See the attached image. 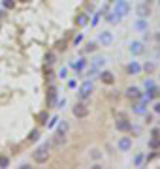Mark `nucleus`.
Instances as JSON below:
<instances>
[{"label": "nucleus", "mask_w": 160, "mask_h": 169, "mask_svg": "<svg viewBox=\"0 0 160 169\" xmlns=\"http://www.w3.org/2000/svg\"><path fill=\"white\" fill-rule=\"evenodd\" d=\"M49 149H51V145L49 143H44V145H40L38 149L32 152V160H34L36 164H45L49 160Z\"/></svg>", "instance_id": "1"}, {"label": "nucleus", "mask_w": 160, "mask_h": 169, "mask_svg": "<svg viewBox=\"0 0 160 169\" xmlns=\"http://www.w3.org/2000/svg\"><path fill=\"white\" fill-rule=\"evenodd\" d=\"M128 11H130V2H128V0H117V2H115V6H113V13L119 17V19L126 17Z\"/></svg>", "instance_id": "2"}, {"label": "nucleus", "mask_w": 160, "mask_h": 169, "mask_svg": "<svg viewBox=\"0 0 160 169\" xmlns=\"http://www.w3.org/2000/svg\"><path fill=\"white\" fill-rule=\"evenodd\" d=\"M72 113H73V117H77V118H85V117H89V105L85 104V101H77V104L72 107Z\"/></svg>", "instance_id": "3"}, {"label": "nucleus", "mask_w": 160, "mask_h": 169, "mask_svg": "<svg viewBox=\"0 0 160 169\" xmlns=\"http://www.w3.org/2000/svg\"><path fill=\"white\" fill-rule=\"evenodd\" d=\"M92 90H94V85H92L91 79L83 81V83H81V86H79V100H81V101H85V100H87V98L91 96Z\"/></svg>", "instance_id": "4"}, {"label": "nucleus", "mask_w": 160, "mask_h": 169, "mask_svg": "<svg viewBox=\"0 0 160 169\" xmlns=\"http://www.w3.org/2000/svg\"><path fill=\"white\" fill-rule=\"evenodd\" d=\"M115 128L123 133H128V132H132V124L128 122V118L124 115H119L117 117V122H115Z\"/></svg>", "instance_id": "5"}, {"label": "nucleus", "mask_w": 160, "mask_h": 169, "mask_svg": "<svg viewBox=\"0 0 160 169\" xmlns=\"http://www.w3.org/2000/svg\"><path fill=\"white\" fill-rule=\"evenodd\" d=\"M113 34L111 32H108V30H104V32H100L98 34V43L100 45H104V47H105V45H111L113 43Z\"/></svg>", "instance_id": "6"}, {"label": "nucleus", "mask_w": 160, "mask_h": 169, "mask_svg": "<svg viewBox=\"0 0 160 169\" xmlns=\"http://www.w3.org/2000/svg\"><path fill=\"white\" fill-rule=\"evenodd\" d=\"M136 15L141 17V19H147L149 15H151V8H149V4H137L136 6Z\"/></svg>", "instance_id": "7"}, {"label": "nucleus", "mask_w": 160, "mask_h": 169, "mask_svg": "<svg viewBox=\"0 0 160 169\" xmlns=\"http://www.w3.org/2000/svg\"><path fill=\"white\" fill-rule=\"evenodd\" d=\"M117 146H119L121 152H128L132 149V139L130 137H119V141H117Z\"/></svg>", "instance_id": "8"}, {"label": "nucleus", "mask_w": 160, "mask_h": 169, "mask_svg": "<svg viewBox=\"0 0 160 169\" xmlns=\"http://www.w3.org/2000/svg\"><path fill=\"white\" fill-rule=\"evenodd\" d=\"M134 30H137V32H147V30H149V23H147V19L137 17V19L134 21Z\"/></svg>", "instance_id": "9"}, {"label": "nucleus", "mask_w": 160, "mask_h": 169, "mask_svg": "<svg viewBox=\"0 0 160 169\" xmlns=\"http://www.w3.org/2000/svg\"><path fill=\"white\" fill-rule=\"evenodd\" d=\"M57 96H59L57 88H55V86H51V88H49V92H47V104H49V107H55V105H57Z\"/></svg>", "instance_id": "10"}, {"label": "nucleus", "mask_w": 160, "mask_h": 169, "mask_svg": "<svg viewBox=\"0 0 160 169\" xmlns=\"http://www.w3.org/2000/svg\"><path fill=\"white\" fill-rule=\"evenodd\" d=\"M68 68H72V70H76V72H81V70H85V68H87V60L85 58H79V60H76V62H70L68 64Z\"/></svg>", "instance_id": "11"}, {"label": "nucleus", "mask_w": 160, "mask_h": 169, "mask_svg": "<svg viewBox=\"0 0 160 169\" xmlns=\"http://www.w3.org/2000/svg\"><path fill=\"white\" fill-rule=\"evenodd\" d=\"M143 51H145V47H143V43H141V41H132V43H130V53H132L134 56L141 55Z\"/></svg>", "instance_id": "12"}, {"label": "nucleus", "mask_w": 160, "mask_h": 169, "mask_svg": "<svg viewBox=\"0 0 160 169\" xmlns=\"http://www.w3.org/2000/svg\"><path fill=\"white\" fill-rule=\"evenodd\" d=\"M105 62H108V58H105V56L96 55L94 58H92V62H91V66H94V68H98V70H102V68L105 66Z\"/></svg>", "instance_id": "13"}, {"label": "nucleus", "mask_w": 160, "mask_h": 169, "mask_svg": "<svg viewBox=\"0 0 160 169\" xmlns=\"http://www.w3.org/2000/svg\"><path fill=\"white\" fill-rule=\"evenodd\" d=\"M66 141H68V139H66V133H57V132H55V137H53L51 143L55 145V146H64V145H66Z\"/></svg>", "instance_id": "14"}, {"label": "nucleus", "mask_w": 160, "mask_h": 169, "mask_svg": "<svg viewBox=\"0 0 160 169\" xmlns=\"http://www.w3.org/2000/svg\"><path fill=\"white\" fill-rule=\"evenodd\" d=\"M126 96L130 98V100H140L141 90L137 88V86H128V88H126Z\"/></svg>", "instance_id": "15"}, {"label": "nucleus", "mask_w": 160, "mask_h": 169, "mask_svg": "<svg viewBox=\"0 0 160 169\" xmlns=\"http://www.w3.org/2000/svg\"><path fill=\"white\" fill-rule=\"evenodd\" d=\"M100 79L104 85H113L115 83V75L111 72H100Z\"/></svg>", "instance_id": "16"}, {"label": "nucleus", "mask_w": 160, "mask_h": 169, "mask_svg": "<svg viewBox=\"0 0 160 169\" xmlns=\"http://www.w3.org/2000/svg\"><path fill=\"white\" fill-rule=\"evenodd\" d=\"M132 111H134V115H147V105L141 104V101H137V104H134Z\"/></svg>", "instance_id": "17"}, {"label": "nucleus", "mask_w": 160, "mask_h": 169, "mask_svg": "<svg viewBox=\"0 0 160 169\" xmlns=\"http://www.w3.org/2000/svg\"><path fill=\"white\" fill-rule=\"evenodd\" d=\"M141 72V64L140 62H130V64H128V73H130V75H137V73H140Z\"/></svg>", "instance_id": "18"}, {"label": "nucleus", "mask_w": 160, "mask_h": 169, "mask_svg": "<svg viewBox=\"0 0 160 169\" xmlns=\"http://www.w3.org/2000/svg\"><path fill=\"white\" fill-rule=\"evenodd\" d=\"M68 130H70V124H68L66 120H59V126L55 128V132H57V133H66V135H68Z\"/></svg>", "instance_id": "19"}, {"label": "nucleus", "mask_w": 160, "mask_h": 169, "mask_svg": "<svg viewBox=\"0 0 160 169\" xmlns=\"http://www.w3.org/2000/svg\"><path fill=\"white\" fill-rule=\"evenodd\" d=\"M76 23L79 26H87L89 25V15H85V13H81V15H77V19H76Z\"/></svg>", "instance_id": "20"}, {"label": "nucleus", "mask_w": 160, "mask_h": 169, "mask_svg": "<svg viewBox=\"0 0 160 169\" xmlns=\"http://www.w3.org/2000/svg\"><path fill=\"white\" fill-rule=\"evenodd\" d=\"M98 73H100V70H98V68H94V66H91L89 70H87V79H92L94 75H98Z\"/></svg>", "instance_id": "21"}, {"label": "nucleus", "mask_w": 160, "mask_h": 169, "mask_svg": "<svg viewBox=\"0 0 160 169\" xmlns=\"http://www.w3.org/2000/svg\"><path fill=\"white\" fill-rule=\"evenodd\" d=\"M105 19H108V23H111V25H115V23H119V21H121L119 17H117V15L113 13V11H109V13H108V17H105Z\"/></svg>", "instance_id": "22"}, {"label": "nucleus", "mask_w": 160, "mask_h": 169, "mask_svg": "<svg viewBox=\"0 0 160 169\" xmlns=\"http://www.w3.org/2000/svg\"><path fill=\"white\" fill-rule=\"evenodd\" d=\"M55 60H57V56H55V53H47L45 55V64H55Z\"/></svg>", "instance_id": "23"}, {"label": "nucleus", "mask_w": 160, "mask_h": 169, "mask_svg": "<svg viewBox=\"0 0 160 169\" xmlns=\"http://www.w3.org/2000/svg\"><path fill=\"white\" fill-rule=\"evenodd\" d=\"M143 86H145V90H151V88L156 86V83L153 81V79H145V81H143Z\"/></svg>", "instance_id": "24"}, {"label": "nucleus", "mask_w": 160, "mask_h": 169, "mask_svg": "<svg viewBox=\"0 0 160 169\" xmlns=\"http://www.w3.org/2000/svg\"><path fill=\"white\" fill-rule=\"evenodd\" d=\"M149 149H160V137H155L149 141Z\"/></svg>", "instance_id": "25"}, {"label": "nucleus", "mask_w": 160, "mask_h": 169, "mask_svg": "<svg viewBox=\"0 0 160 169\" xmlns=\"http://www.w3.org/2000/svg\"><path fill=\"white\" fill-rule=\"evenodd\" d=\"M2 6H4V9H12L15 6V0H2Z\"/></svg>", "instance_id": "26"}, {"label": "nucleus", "mask_w": 160, "mask_h": 169, "mask_svg": "<svg viewBox=\"0 0 160 169\" xmlns=\"http://www.w3.org/2000/svg\"><path fill=\"white\" fill-rule=\"evenodd\" d=\"M38 137H40V130H32L30 135H28V141H36Z\"/></svg>", "instance_id": "27"}, {"label": "nucleus", "mask_w": 160, "mask_h": 169, "mask_svg": "<svg viewBox=\"0 0 160 169\" xmlns=\"http://www.w3.org/2000/svg\"><path fill=\"white\" fill-rule=\"evenodd\" d=\"M141 164H143V154H137V156L134 158V165H136V167H140Z\"/></svg>", "instance_id": "28"}, {"label": "nucleus", "mask_w": 160, "mask_h": 169, "mask_svg": "<svg viewBox=\"0 0 160 169\" xmlns=\"http://www.w3.org/2000/svg\"><path fill=\"white\" fill-rule=\"evenodd\" d=\"M9 165V158L8 156H0V167H8Z\"/></svg>", "instance_id": "29"}, {"label": "nucleus", "mask_w": 160, "mask_h": 169, "mask_svg": "<svg viewBox=\"0 0 160 169\" xmlns=\"http://www.w3.org/2000/svg\"><path fill=\"white\" fill-rule=\"evenodd\" d=\"M141 70H145V72H155V64H153V62H147Z\"/></svg>", "instance_id": "30"}, {"label": "nucleus", "mask_w": 160, "mask_h": 169, "mask_svg": "<svg viewBox=\"0 0 160 169\" xmlns=\"http://www.w3.org/2000/svg\"><path fill=\"white\" fill-rule=\"evenodd\" d=\"M85 51H87V53H94L96 51V43H89L87 47H85Z\"/></svg>", "instance_id": "31"}, {"label": "nucleus", "mask_w": 160, "mask_h": 169, "mask_svg": "<svg viewBox=\"0 0 160 169\" xmlns=\"http://www.w3.org/2000/svg\"><path fill=\"white\" fill-rule=\"evenodd\" d=\"M66 72H68L66 68H62V70L59 72V79H66Z\"/></svg>", "instance_id": "32"}, {"label": "nucleus", "mask_w": 160, "mask_h": 169, "mask_svg": "<svg viewBox=\"0 0 160 169\" xmlns=\"http://www.w3.org/2000/svg\"><path fill=\"white\" fill-rule=\"evenodd\" d=\"M77 86V81H76V79H70V81H68V88H76Z\"/></svg>", "instance_id": "33"}, {"label": "nucleus", "mask_w": 160, "mask_h": 169, "mask_svg": "<svg viewBox=\"0 0 160 169\" xmlns=\"http://www.w3.org/2000/svg\"><path fill=\"white\" fill-rule=\"evenodd\" d=\"M92 158H94V160H98V158H100V150H92Z\"/></svg>", "instance_id": "34"}, {"label": "nucleus", "mask_w": 160, "mask_h": 169, "mask_svg": "<svg viewBox=\"0 0 160 169\" xmlns=\"http://www.w3.org/2000/svg\"><path fill=\"white\" fill-rule=\"evenodd\" d=\"M153 137H160V128H155L153 130Z\"/></svg>", "instance_id": "35"}, {"label": "nucleus", "mask_w": 160, "mask_h": 169, "mask_svg": "<svg viewBox=\"0 0 160 169\" xmlns=\"http://www.w3.org/2000/svg\"><path fill=\"white\" fill-rule=\"evenodd\" d=\"M155 113H156V115H160V101H156V104H155Z\"/></svg>", "instance_id": "36"}, {"label": "nucleus", "mask_w": 160, "mask_h": 169, "mask_svg": "<svg viewBox=\"0 0 160 169\" xmlns=\"http://www.w3.org/2000/svg\"><path fill=\"white\" fill-rule=\"evenodd\" d=\"M98 21H100V13H96L94 19H92V25H98Z\"/></svg>", "instance_id": "37"}, {"label": "nucleus", "mask_w": 160, "mask_h": 169, "mask_svg": "<svg viewBox=\"0 0 160 169\" xmlns=\"http://www.w3.org/2000/svg\"><path fill=\"white\" fill-rule=\"evenodd\" d=\"M57 47H59V49H60V51H64V49H66V47H64V40H62V41H59V43H57Z\"/></svg>", "instance_id": "38"}, {"label": "nucleus", "mask_w": 160, "mask_h": 169, "mask_svg": "<svg viewBox=\"0 0 160 169\" xmlns=\"http://www.w3.org/2000/svg\"><path fill=\"white\" fill-rule=\"evenodd\" d=\"M57 120H59V118H51V122L47 124V126H49V128H53V126H55V122H57Z\"/></svg>", "instance_id": "39"}, {"label": "nucleus", "mask_w": 160, "mask_h": 169, "mask_svg": "<svg viewBox=\"0 0 160 169\" xmlns=\"http://www.w3.org/2000/svg\"><path fill=\"white\" fill-rule=\"evenodd\" d=\"M155 158H158V154H151V156L147 158V162H151V160H155Z\"/></svg>", "instance_id": "40"}, {"label": "nucleus", "mask_w": 160, "mask_h": 169, "mask_svg": "<svg viewBox=\"0 0 160 169\" xmlns=\"http://www.w3.org/2000/svg\"><path fill=\"white\" fill-rule=\"evenodd\" d=\"M17 2H28V0H17Z\"/></svg>", "instance_id": "41"}, {"label": "nucleus", "mask_w": 160, "mask_h": 169, "mask_svg": "<svg viewBox=\"0 0 160 169\" xmlns=\"http://www.w3.org/2000/svg\"><path fill=\"white\" fill-rule=\"evenodd\" d=\"M149 2H153V0H149Z\"/></svg>", "instance_id": "42"}, {"label": "nucleus", "mask_w": 160, "mask_h": 169, "mask_svg": "<svg viewBox=\"0 0 160 169\" xmlns=\"http://www.w3.org/2000/svg\"><path fill=\"white\" fill-rule=\"evenodd\" d=\"M158 4H160V0H158Z\"/></svg>", "instance_id": "43"}, {"label": "nucleus", "mask_w": 160, "mask_h": 169, "mask_svg": "<svg viewBox=\"0 0 160 169\" xmlns=\"http://www.w3.org/2000/svg\"><path fill=\"white\" fill-rule=\"evenodd\" d=\"M115 2H117V0H115Z\"/></svg>", "instance_id": "44"}]
</instances>
